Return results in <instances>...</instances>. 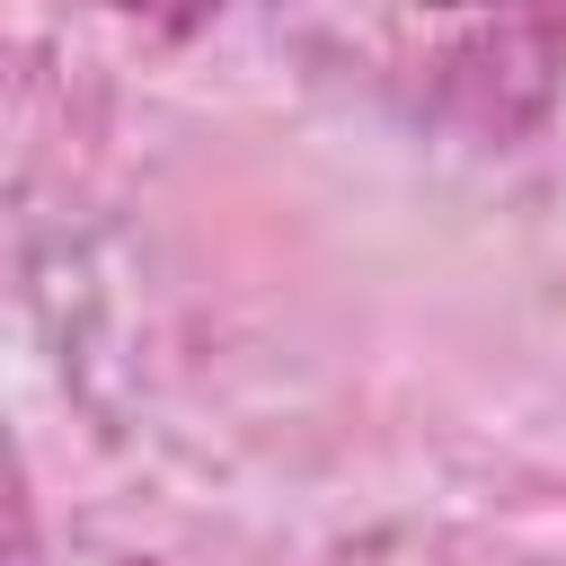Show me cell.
Returning a JSON list of instances; mask_svg holds the SVG:
<instances>
[{
    "instance_id": "cell-1",
    "label": "cell",
    "mask_w": 566,
    "mask_h": 566,
    "mask_svg": "<svg viewBox=\"0 0 566 566\" xmlns=\"http://www.w3.org/2000/svg\"><path fill=\"white\" fill-rule=\"evenodd\" d=\"M106 9L150 18V27H203V18H212V0H106Z\"/></svg>"
},
{
    "instance_id": "cell-2",
    "label": "cell",
    "mask_w": 566,
    "mask_h": 566,
    "mask_svg": "<svg viewBox=\"0 0 566 566\" xmlns=\"http://www.w3.org/2000/svg\"><path fill=\"white\" fill-rule=\"evenodd\" d=\"M424 9H478V0H424Z\"/></svg>"
}]
</instances>
